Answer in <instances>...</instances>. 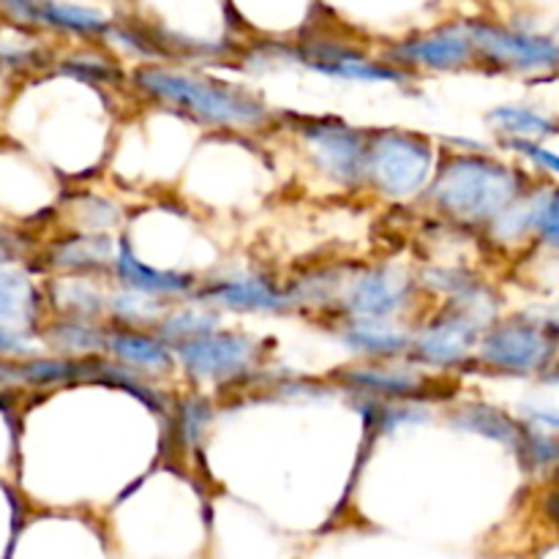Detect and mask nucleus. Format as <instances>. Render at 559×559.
<instances>
[{"mask_svg":"<svg viewBox=\"0 0 559 559\" xmlns=\"http://www.w3.org/2000/svg\"><path fill=\"white\" fill-rule=\"evenodd\" d=\"M388 58H391V66L407 71V74L413 69L456 71L473 63L475 47L467 25H448L426 33V36H415L396 44V47H391Z\"/></svg>","mask_w":559,"mask_h":559,"instance_id":"9b49d317","label":"nucleus"},{"mask_svg":"<svg viewBox=\"0 0 559 559\" xmlns=\"http://www.w3.org/2000/svg\"><path fill=\"white\" fill-rule=\"evenodd\" d=\"M41 338L60 358H91L107 349V325L58 317L41 325Z\"/></svg>","mask_w":559,"mask_h":559,"instance_id":"6ab92c4d","label":"nucleus"},{"mask_svg":"<svg viewBox=\"0 0 559 559\" xmlns=\"http://www.w3.org/2000/svg\"><path fill=\"white\" fill-rule=\"evenodd\" d=\"M495 229H511L516 233H535L544 235L551 246L559 249V191H546V194H535L533 200H527L524 205H513L500 222L495 224Z\"/></svg>","mask_w":559,"mask_h":559,"instance_id":"4be33fe9","label":"nucleus"},{"mask_svg":"<svg viewBox=\"0 0 559 559\" xmlns=\"http://www.w3.org/2000/svg\"><path fill=\"white\" fill-rule=\"evenodd\" d=\"M115 240L104 233H76L69 238H60L49 243L41 254V265L52 273L66 276H93V273L112 271Z\"/></svg>","mask_w":559,"mask_h":559,"instance_id":"2eb2a0df","label":"nucleus"},{"mask_svg":"<svg viewBox=\"0 0 559 559\" xmlns=\"http://www.w3.org/2000/svg\"><path fill=\"white\" fill-rule=\"evenodd\" d=\"M104 353L142 377L164 374L175 366L173 349L145 328L107 325V349Z\"/></svg>","mask_w":559,"mask_h":559,"instance_id":"dca6fc26","label":"nucleus"},{"mask_svg":"<svg viewBox=\"0 0 559 559\" xmlns=\"http://www.w3.org/2000/svg\"><path fill=\"white\" fill-rule=\"evenodd\" d=\"M173 418H175V435H178V440L183 442L186 448L197 445L200 435L205 431L207 420H211V402L202 396L183 399V402L173 407Z\"/></svg>","mask_w":559,"mask_h":559,"instance_id":"bb28decb","label":"nucleus"},{"mask_svg":"<svg viewBox=\"0 0 559 559\" xmlns=\"http://www.w3.org/2000/svg\"><path fill=\"white\" fill-rule=\"evenodd\" d=\"M535 420H540V424H546V426H551V429H559V413H535L533 415Z\"/></svg>","mask_w":559,"mask_h":559,"instance_id":"72a5a7b5","label":"nucleus"},{"mask_svg":"<svg viewBox=\"0 0 559 559\" xmlns=\"http://www.w3.org/2000/svg\"><path fill=\"white\" fill-rule=\"evenodd\" d=\"M338 325V342L355 355L369 360H399L409 353V331L399 328L396 322H366V320H342Z\"/></svg>","mask_w":559,"mask_h":559,"instance_id":"a211bd4d","label":"nucleus"},{"mask_svg":"<svg viewBox=\"0 0 559 559\" xmlns=\"http://www.w3.org/2000/svg\"><path fill=\"white\" fill-rule=\"evenodd\" d=\"M415 284L385 265L360 267L344 284L333 314L342 320L396 322L413 306Z\"/></svg>","mask_w":559,"mask_h":559,"instance_id":"6e6552de","label":"nucleus"},{"mask_svg":"<svg viewBox=\"0 0 559 559\" xmlns=\"http://www.w3.org/2000/svg\"><path fill=\"white\" fill-rule=\"evenodd\" d=\"M112 273L126 293L145 295V298L153 300L183 298V295H194L197 289V278L191 273L158 271V267L147 265V262H142L134 254V249H131L126 238H120L118 246H115Z\"/></svg>","mask_w":559,"mask_h":559,"instance_id":"4468645a","label":"nucleus"},{"mask_svg":"<svg viewBox=\"0 0 559 559\" xmlns=\"http://www.w3.org/2000/svg\"><path fill=\"white\" fill-rule=\"evenodd\" d=\"M435 142L413 131L380 129L369 131L366 142L364 183L385 200H413L429 189L435 178Z\"/></svg>","mask_w":559,"mask_h":559,"instance_id":"7ed1b4c3","label":"nucleus"},{"mask_svg":"<svg viewBox=\"0 0 559 559\" xmlns=\"http://www.w3.org/2000/svg\"><path fill=\"white\" fill-rule=\"evenodd\" d=\"M426 194L440 216L480 227L495 224L522 200V178L478 153H456L437 167Z\"/></svg>","mask_w":559,"mask_h":559,"instance_id":"f03ea898","label":"nucleus"},{"mask_svg":"<svg viewBox=\"0 0 559 559\" xmlns=\"http://www.w3.org/2000/svg\"><path fill=\"white\" fill-rule=\"evenodd\" d=\"M194 300L211 309L216 306V309L254 311V314H284L293 309L287 293L262 273H235V276L213 278L194 289Z\"/></svg>","mask_w":559,"mask_h":559,"instance_id":"ddd939ff","label":"nucleus"},{"mask_svg":"<svg viewBox=\"0 0 559 559\" xmlns=\"http://www.w3.org/2000/svg\"><path fill=\"white\" fill-rule=\"evenodd\" d=\"M58 71L85 82V85H118V82H123V71L112 60H104L98 55H74V58L60 60Z\"/></svg>","mask_w":559,"mask_h":559,"instance_id":"a878e982","label":"nucleus"},{"mask_svg":"<svg viewBox=\"0 0 559 559\" xmlns=\"http://www.w3.org/2000/svg\"><path fill=\"white\" fill-rule=\"evenodd\" d=\"M44 304L52 306L58 317H69V320L98 322L107 314V298L96 287H91L87 278H58L44 293Z\"/></svg>","mask_w":559,"mask_h":559,"instance_id":"aec40b11","label":"nucleus"},{"mask_svg":"<svg viewBox=\"0 0 559 559\" xmlns=\"http://www.w3.org/2000/svg\"><path fill=\"white\" fill-rule=\"evenodd\" d=\"M555 355L551 328L533 320H508L489 325L480 336L478 360L506 374H533L540 371Z\"/></svg>","mask_w":559,"mask_h":559,"instance_id":"1a4fd4ad","label":"nucleus"},{"mask_svg":"<svg viewBox=\"0 0 559 559\" xmlns=\"http://www.w3.org/2000/svg\"><path fill=\"white\" fill-rule=\"evenodd\" d=\"M41 0H0V25L16 31H36Z\"/></svg>","mask_w":559,"mask_h":559,"instance_id":"c85d7f7f","label":"nucleus"},{"mask_svg":"<svg viewBox=\"0 0 559 559\" xmlns=\"http://www.w3.org/2000/svg\"><path fill=\"white\" fill-rule=\"evenodd\" d=\"M216 322H218L216 314H213L211 309L194 304V306H183V309L167 311V314L158 320V325L153 328V333H156L169 349H173L175 344L186 342V338H194V336H202V333L216 331Z\"/></svg>","mask_w":559,"mask_h":559,"instance_id":"393cba45","label":"nucleus"},{"mask_svg":"<svg viewBox=\"0 0 559 559\" xmlns=\"http://www.w3.org/2000/svg\"><path fill=\"white\" fill-rule=\"evenodd\" d=\"M16 377H14V360L0 358V391H14Z\"/></svg>","mask_w":559,"mask_h":559,"instance_id":"473e14b6","label":"nucleus"},{"mask_svg":"<svg viewBox=\"0 0 559 559\" xmlns=\"http://www.w3.org/2000/svg\"><path fill=\"white\" fill-rule=\"evenodd\" d=\"M80 227L82 229H91V233H104L107 235V229H112L115 224L120 222V213L118 207L112 205L109 200H104V197L98 194H87V197H80Z\"/></svg>","mask_w":559,"mask_h":559,"instance_id":"cd10ccee","label":"nucleus"},{"mask_svg":"<svg viewBox=\"0 0 559 559\" xmlns=\"http://www.w3.org/2000/svg\"><path fill=\"white\" fill-rule=\"evenodd\" d=\"M257 344L235 331H211L175 344L173 355L180 369L197 382L235 385L257 374Z\"/></svg>","mask_w":559,"mask_h":559,"instance_id":"0eeeda50","label":"nucleus"},{"mask_svg":"<svg viewBox=\"0 0 559 559\" xmlns=\"http://www.w3.org/2000/svg\"><path fill=\"white\" fill-rule=\"evenodd\" d=\"M38 27H47V31L55 33H69V36L107 38L112 22L96 9L60 3V0H41V5H38Z\"/></svg>","mask_w":559,"mask_h":559,"instance_id":"412c9836","label":"nucleus"},{"mask_svg":"<svg viewBox=\"0 0 559 559\" xmlns=\"http://www.w3.org/2000/svg\"><path fill=\"white\" fill-rule=\"evenodd\" d=\"M36 349H33V336L25 331H16V328L3 325L0 322V358L5 360H25L33 358Z\"/></svg>","mask_w":559,"mask_h":559,"instance_id":"c756f323","label":"nucleus"},{"mask_svg":"<svg viewBox=\"0 0 559 559\" xmlns=\"http://www.w3.org/2000/svg\"><path fill=\"white\" fill-rule=\"evenodd\" d=\"M25 257L27 243L22 240V235H16L9 224L0 222V267L16 265V262H22Z\"/></svg>","mask_w":559,"mask_h":559,"instance_id":"7c9ffc66","label":"nucleus"},{"mask_svg":"<svg viewBox=\"0 0 559 559\" xmlns=\"http://www.w3.org/2000/svg\"><path fill=\"white\" fill-rule=\"evenodd\" d=\"M338 382L349 388L355 396L385 399V402H426L429 391L437 385L418 366H396V360H371L366 366L338 371Z\"/></svg>","mask_w":559,"mask_h":559,"instance_id":"f8f14e48","label":"nucleus"},{"mask_svg":"<svg viewBox=\"0 0 559 559\" xmlns=\"http://www.w3.org/2000/svg\"><path fill=\"white\" fill-rule=\"evenodd\" d=\"M489 123L495 126L497 131H502V134H508V140L538 142L559 131L555 120L540 115L538 109L516 107V104H506V107L491 109Z\"/></svg>","mask_w":559,"mask_h":559,"instance_id":"5701e85b","label":"nucleus"},{"mask_svg":"<svg viewBox=\"0 0 559 559\" xmlns=\"http://www.w3.org/2000/svg\"><path fill=\"white\" fill-rule=\"evenodd\" d=\"M131 82L147 102L178 109L211 129H262L271 120V112L254 93L227 82L158 69V66H142Z\"/></svg>","mask_w":559,"mask_h":559,"instance_id":"f257e3e1","label":"nucleus"},{"mask_svg":"<svg viewBox=\"0 0 559 559\" xmlns=\"http://www.w3.org/2000/svg\"><path fill=\"white\" fill-rule=\"evenodd\" d=\"M486 322L462 306L445 304L429 322L409 333L407 360L418 369L448 371L469 360L478 349Z\"/></svg>","mask_w":559,"mask_h":559,"instance_id":"39448f33","label":"nucleus"},{"mask_svg":"<svg viewBox=\"0 0 559 559\" xmlns=\"http://www.w3.org/2000/svg\"><path fill=\"white\" fill-rule=\"evenodd\" d=\"M295 120L293 131L309 147L317 169L333 183L344 189H358L364 186V164H366V142L369 131L355 129L338 118H311V115H287Z\"/></svg>","mask_w":559,"mask_h":559,"instance_id":"20e7f679","label":"nucleus"},{"mask_svg":"<svg viewBox=\"0 0 559 559\" xmlns=\"http://www.w3.org/2000/svg\"><path fill=\"white\" fill-rule=\"evenodd\" d=\"M508 147H513L516 153H522V156L533 158L538 167H544L546 173H555L559 175V156L557 153L546 151V147H540L538 142H530V140H508Z\"/></svg>","mask_w":559,"mask_h":559,"instance_id":"2f4dec72","label":"nucleus"},{"mask_svg":"<svg viewBox=\"0 0 559 559\" xmlns=\"http://www.w3.org/2000/svg\"><path fill=\"white\" fill-rule=\"evenodd\" d=\"M265 60L267 63H298L317 74L331 76V80L369 82V85H377V82L402 85L413 76L391 63L366 58V52L336 41V38H309V41L293 44V47H271L265 52Z\"/></svg>","mask_w":559,"mask_h":559,"instance_id":"423d86ee","label":"nucleus"},{"mask_svg":"<svg viewBox=\"0 0 559 559\" xmlns=\"http://www.w3.org/2000/svg\"><path fill=\"white\" fill-rule=\"evenodd\" d=\"M453 424L464 431H475V435H484L489 440L502 442V445L519 448L524 431L516 420H511L508 415H502L500 409L484 407V404H473V407L459 409Z\"/></svg>","mask_w":559,"mask_h":559,"instance_id":"b1692460","label":"nucleus"},{"mask_svg":"<svg viewBox=\"0 0 559 559\" xmlns=\"http://www.w3.org/2000/svg\"><path fill=\"white\" fill-rule=\"evenodd\" d=\"M47 304L31 276L16 267H0V322L38 336Z\"/></svg>","mask_w":559,"mask_h":559,"instance_id":"f3484780","label":"nucleus"},{"mask_svg":"<svg viewBox=\"0 0 559 559\" xmlns=\"http://www.w3.org/2000/svg\"><path fill=\"white\" fill-rule=\"evenodd\" d=\"M467 33L473 38L475 58L480 55L500 69L540 71L559 66V44L551 38L506 31L491 22H467Z\"/></svg>","mask_w":559,"mask_h":559,"instance_id":"9d476101","label":"nucleus"}]
</instances>
